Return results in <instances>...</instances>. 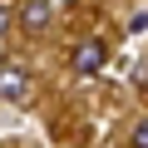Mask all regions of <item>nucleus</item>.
Here are the masks:
<instances>
[{
    "instance_id": "2",
    "label": "nucleus",
    "mask_w": 148,
    "mask_h": 148,
    "mask_svg": "<svg viewBox=\"0 0 148 148\" xmlns=\"http://www.w3.org/2000/svg\"><path fill=\"white\" fill-rule=\"evenodd\" d=\"M104 59H109V45H104V40H84L79 49H74V59H69V64H74V74H99V69H104Z\"/></svg>"
},
{
    "instance_id": "1",
    "label": "nucleus",
    "mask_w": 148,
    "mask_h": 148,
    "mask_svg": "<svg viewBox=\"0 0 148 148\" xmlns=\"http://www.w3.org/2000/svg\"><path fill=\"white\" fill-rule=\"evenodd\" d=\"M30 99V69L25 64H0V104H25Z\"/></svg>"
},
{
    "instance_id": "3",
    "label": "nucleus",
    "mask_w": 148,
    "mask_h": 148,
    "mask_svg": "<svg viewBox=\"0 0 148 148\" xmlns=\"http://www.w3.org/2000/svg\"><path fill=\"white\" fill-rule=\"evenodd\" d=\"M20 25L25 30H45L49 25V0H20Z\"/></svg>"
},
{
    "instance_id": "4",
    "label": "nucleus",
    "mask_w": 148,
    "mask_h": 148,
    "mask_svg": "<svg viewBox=\"0 0 148 148\" xmlns=\"http://www.w3.org/2000/svg\"><path fill=\"white\" fill-rule=\"evenodd\" d=\"M128 148H148V119H138V123H133V133H128Z\"/></svg>"
},
{
    "instance_id": "5",
    "label": "nucleus",
    "mask_w": 148,
    "mask_h": 148,
    "mask_svg": "<svg viewBox=\"0 0 148 148\" xmlns=\"http://www.w3.org/2000/svg\"><path fill=\"white\" fill-rule=\"evenodd\" d=\"M5 30H10V5L0 0V35H5Z\"/></svg>"
}]
</instances>
